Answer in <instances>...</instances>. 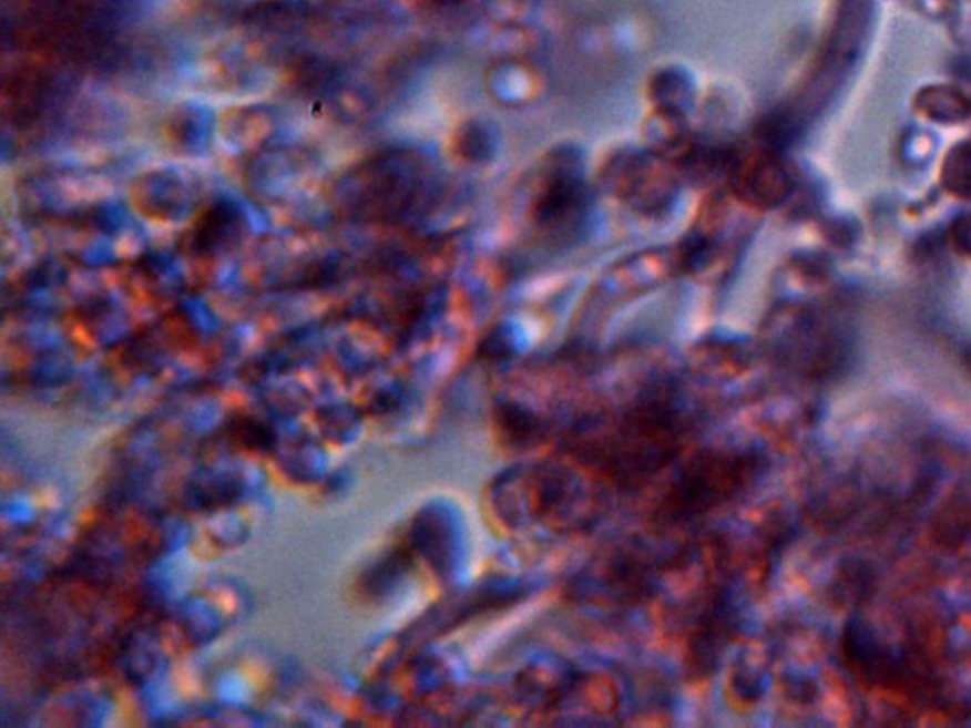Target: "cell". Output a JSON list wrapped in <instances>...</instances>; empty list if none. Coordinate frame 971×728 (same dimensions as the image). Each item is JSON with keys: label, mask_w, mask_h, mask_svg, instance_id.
Instances as JSON below:
<instances>
[{"label": "cell", "mask_w": 971, "mask_h": 728, "mask_svg": "<svg viewBox=\"0 0 971 728\" xmlns=\"http://www.w3.org/2000/svg\"><path fill=\"white\" fill-rule=\"evenodd\" d=\"M610 482L575 458L530 461L499 474L486 493L493 522L525 537L589 532L610 509Z\"/></svg>", "instance_id": "1"}, {"label": "cell", "mask_w": 971, "mask_h": 728, "mask_svg": "<svg viewBox=\"0 0 971 728\" xmlns=\"http://www.w3.org/2000/svg\"><path fill=\"white\" fill-rule=\"evenodd\" d=\"M656 562L650 548L637 543L613 546L584 567L571 592L583 604L628 607L655 596L664 571Z\"/></svg>", "instance_id": "4"}, {"label": "cell", "mask_w": 971, "mask_h": 728, "mask_svg": "<svg viewBox=\"0 0 971 728\" xmlns=\"http://www.w3.org/2000/svg\"><path fill=\"white\" fill-rule=\"evenodd\" d=\"M463 537L458 516L450 511H437L429 516L427 525L426 548L431 564L442 573L450 575L460 565L463 554Z\"/></svg>", "instance_id": "6"}, {"label": "cell", "mask_w": 971, "mask_h": 728, "mask_svg": "<svg viewBox=\"0 0 971 728\" xmlns=\"http://www.w3.org/2000/svg\"><path fill=\"white\" fill-rule=\"evenodd\" d=\"M579 668L560 656L543 655L520 669L509 698L520 716L562 717L578 681Z\"/></svg>", "instance_id": "5"}, {"label": "cell", "mask_w": 971, "mask_h": 728, "mask_svg": "<svg viewBox=\"0 0 971 728\" xmlns=\"http://www.w3.org/2000/svg\"><path fill=\"white\" fill-rule=\"evenodd\" d=\"M689 420L672 389H651L624 407L583 418L571 453L610 484H644L679 455Z\"/></svg>", "instance_id": "2"}, {"label": "cell", "mask_w": 971, "mask_h": 728, "mask_svg": "<svg viewBox=\"0 0 971 728\" xmlns=\"http://www.w3.org/2000/svg\"><path fill=\"white\" fill-rule=\"evenodd\" d=\"M759 469L754 453L736 448H708L679 466L655 509L658 525H683L709 512L748 488Z\"/></svg>", "instance_id": "3"}]
</instances>
